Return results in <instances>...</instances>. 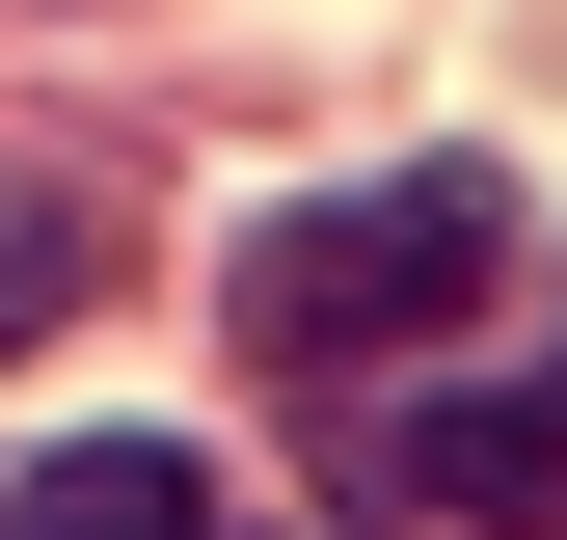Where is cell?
I'll list each match as a JSON object with an SVG mask.
<instances>
[{"mask_svg": "<svg viewBox=\"0 0 567 540\" xmlns=\"http://www.w3.org/2000/svg\"><path fill=\"white\" fill-rule=\"evenodd\" d=\"M514 298V189L486 163H379V189H298V217L244 243V378H379L433 352V324Z\"/></svg>", "mask_w": 567, "mask_h": 540, "instance_id": "cell-1", "label": "cell"}, {"mask_svg": "<svg viewBox=\"0 0 567 540\" xmlns=\"http://www.w3.org/2000/svg\"><path fill=\"white\" fill-rule=\"evenodd\" d=\"M217 540H244V513H217Z\"/></svg>", "mask_w": 567, "mask_h": 540, "instance_id": "cell-5", "label": "cell"}, {"mask_svg": "<svg viewBox=\"0 0 567 540\" xmlns=\"http://www.w3.org/2000/svg\"><path fill=\"white\" fill-rule=\"evenodd\" d=\"M82 298H109V217L82 189H0V352H54Z\"/></svg>", "mask_w": 567, "mask_h": 540, "instance_id": "cell-4", "label": "cell"}, {"mask_svg": "<svg viewBox=\"0 0 567 540\" xmlns=\"http://www.w3.org/2000/svg\"><path fill=\"white\" fill-rule=\"evenodd\" d=\"M0 540H217V487H189V433H54L0 487Z\"/></svg>", "mask_w": 567, "mask_h": 540, "instance_id": "cell-3", "label": "cell"}, {"mask_svg": "<svg viewBox=\"0 0 567 540\" xmlns=\"http://www.w3.org/2000/svg\"><path fill=\"white\" fill-rule=\"evenodd\" d=\"M405 487H433L460 540H567V352L540 378H433L405 405Z\"/></svg>", "mask_w": 567, "mask_h": 540, "instance_id": "cell-2", "label": "cell"}]
</instances>
